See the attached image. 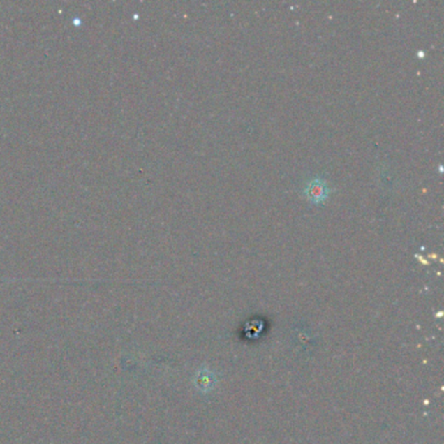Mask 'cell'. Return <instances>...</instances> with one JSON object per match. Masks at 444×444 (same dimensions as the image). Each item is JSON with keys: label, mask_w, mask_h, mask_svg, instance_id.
Returning a JSON list of instances; mask_svg holds the SVG:
<instances>
[{"label": "cell", "mask_w": 444, "mask_h": 444, "mask_svg": "<svg viewBox=\"0 0 444 444\" xmlns=\"http://www.w3.org/2000/svg\"><path fill=\"white\" fill-rule=\"evenodd\" d=\"M330 188L325 180L314 179L310 182L305 193L311 202L319 203L325 201L329 195Z\"/></svg>", "instance_id": "6da1fadb"}]
</instances>
